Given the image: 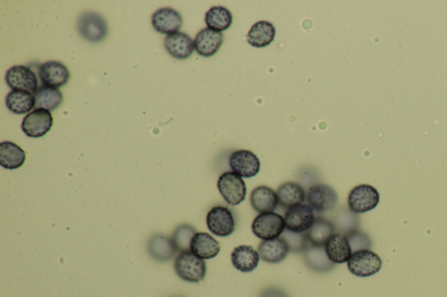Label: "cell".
<instances>
[{
    "label": "cell",
    "instance_id": "44dd1931",
    "mask_svg": "<svg viewBox=\"0 0 447 297\" xmlns=\"http://www.w3.org/2000/svg\"><path fill=\"white\" fill-rule=\"evenodd\" d=\"M289 251V246L280 237L263 241L258 249L260 258L268 264H278L282 262Z\"/></svg>",
    "mask_w": 447,
    "mask_h": 297
},
{
    "label": "cell",
    "instance_id": "8fae6325",
    "mask_svg": "<svg viewBox=\"0 0 447 297\" xmlns=\"http://www.w3.org/2000/svg\"><path fill=\"white\" fill-rule=\"evenodd\" d=\"M7 85L13 91H24L35 94L38 87L36 74L31 68L25 66H14L7 71L6 74Z\"/></svg>",
    "mask_w": 447,
    "mask_h": 297
},
{
    "label": "cell",
    "instance_id": "d4e9b609",
    "mask_svg": "<svg viewBox=\"0 0 447 297\" xmlns=\"http://www.w3.org/2000/svg\"><path fill=\"white\" fill-rule=\"evenodd\" d=\"M279 204L283 208H289L302 204L306 199L304 189L295 182H286L279 186L277 190Z\"/></svg>",
    "mask_w": 447,
    "mask_h": 297
},
{
    "label": "cell",
    "instance_id": "7c38bea8",
    "mask_svg": "<svg viewBox=\"0 0 447 297\" xmlns=\"http://www.w3.org/2000/svg\"><path fill=\"white\" fill-rule=\"evenodd\" d=\"M229 165L233 172L242 178L255 177L260 169L259 158L249 150L234 151L230 155Z\"/></svg>",
    "mask_w": 447,
    "mask_h": 297
},
{
    "label": "cell",
    "instance_id": "1f68e13d",
    "mask_svg": "<svg viewBox=\"0 0 447 297\" xmlns=\"http://www.w3.org/2000/svg\"><path fill=\"white\" fill-rule=\"evenodd\" d=\"M280 238L285 241L291 252L294 253H304L310 245L306 232L297 233V232L285 230L280 235Z\"/></svg>",
    "mask_w": 447,
    "mask_h": 297
},
{
    "label": "cell",
    "instance_id": "4dcf8cb0",
    "mask_svg": "<svg viewBox=\"0 0 447 297\" xmlns=\"http://www.w3.org/2000/svg\"><path fill=\"white\" fill-rule=\"evenodd\" d=\"M354 214L355 213H350L348 211H338L333 214L331 222L334 225L336 231H338L340 234L346 235L355 230L358 217Z\"/></svg>",
    "mask_w": 447,
    "mask_h": 297
},
{
    "label": "cell",
    "instance_id": "7402d4cb",
    "mask_svg": "<svg viewBox=\"0 0 447 297\" xmlns=\"http://www.w3.org/2000/svg\"><path fill=\"white\" fill-rule=\"evenodd\" d=\"M276 30L274 25L268 21L255 23L248 33V42L256 48L266 47L274 41Z\"/></svg>",
    "mask_w": 447,
    "mask_h": 297
},
{
    "label": "cell",
    "instance_id": "52a82bcc",
    "mask_svg": "<svg viewBox=\"0 0 447 297\" xmlns=\"http://www.w3.org/2000/svg\"><path fill=\"white\" fill-rule=\"evenodd\" d=\"M206 224L208 230L219 237L232 235L236 227L232 211L223 206H216L208 212Z\"/></svg>",
    "mask_w": 447,
    "mask_h": 297
},
{
    "label": "cell",
    "instance_id": "4316f807",
    "mask_svg": "<svg viewBox=\"0 0 447 297\" xmlns=\"http://www.w3.org/2000/svg\"><path fill=\"white\" fill-rule=\"evenodd\" d=\"M304 258L306 264L314 271L326 272L335 267V264L329 260L324 246L309 245L305 250Z\"/></svg>",
    "mask_w": 447,
    "mask_h": 297
},
{
    "label": "cell",
    "instance_id": "9c48e42d",
    "mask_svg": "<svg viewBox=\"0 0 447 297\" xmlns=\"http://www.w3.org/2000/svg\"><path fill=\"white\" fill-rule=\"evenodd\" d=\"M316 220L313 208L308 204H299L287 208L284 220L286 230L305 233Z\"/></svg>",
    "mask_w": 447,
    "mask_h": 297
},
{
    "label": "cell",
    "instance_id": "836d02e7",
    "mask_svg": "<svg viewBox=\"0 0 447 297\" xmlns=\"http://www.w3.org/2000/svg\"><path fill=\"white\" fill-rule=\"evenodd\" d=\"M344 235L346 236L348 242H350L352 253L355 252V251L368 250L370 247V238L362 232L354 230Z\"/></svg>",
    "mask_w": 447,
    "mask_h": 297
},
{
    "label": "cell",
    "instance_id": "cb8c5ba5",
    "mask_svg": "<svg viewBox=\"0 0 447 297\" xmlns=\"http://www.w3.org/2000/svg\"><path fill=\"white\" fill-rule=\"evenodd\" d=\"M336 230L331 220L317 217L311 228L306 232L310 245L325 246Z\"/></svg>",
    "mask_w": 447,
    "mask_h": 297
},
{
    "label": "cell",
    "instance_id": "277c9868",
    "mask_svg": "<svg viewBox=\"0 0 447 297\" xmlns=\"http://www.w3.org/2000/svg\"><path fill=\"white\" fill-rule=\"evenodd\" d=\"M382 268V260L377 254L369 250L355 251L348 261V269L359 277L375 275Z\"/></svg>",
    "mask_w": 447,
    "mask_h": 297
},
{
    "label": "cell",
    "instance_id": "83f0119b",
    "mask_svg": "<svg viewBox=\"0 0 447 297\" xmlns=\"http://www.w3.org/2000/svg\"><path fill=\"white\" fill-rule=\"evenodd\" d=\"M6 105L15 114L28 113L35 106V97L24 91H11L6 96Z\"/></svg>",
    "mask_w": 447,
    "mask_h": 297
},
{
    "label": "cell",
    "instance_id": "8992f818",
    "mask_svg": "<svg viewBox=\"0 0 447 297\" xmlns=\"http://www.w3.org/2000/svg\"><path fill=\"white\" fill-rule=\"evenodd\" d=\"M218 189L227 203L236 206L245 200L246 186L240 175L233 172H226L219 176Z\"/></svg>",
    "mask_w": 447,
    "mask_h": 297
},
{
    "label": "cell",
    "instance_id": "f1b7e54d",
    "mask_svg": "<svg viewBox=\"0 0 447 297\" xmlns=\"http://www.w3.org/2000/svg\"><path fill=\"white\" fill-rule=\"evenodd\" d=\"M35 108L54 111L63 102V95L58 89L49 86H40L34 94Z\"/></svg>",
    "mask_w": 447,
    "mask_h": 297
},
{
    "label": "cell",
    "instance_id": "4fadbf2b",
    "mask_svg": "<svg viewBox=\"0 0 447 297\" xmlns=\"http://www.w3.org/2000/svg\"><path fill=\"white\" fill-rule=\"evenodd\" d=\"M39 76L45 86L59 89L70 81V72L63 63L51 60L40 65Z\"/></svg>",
    "mask_w": 447,
    "mask_h": 297
},
{
    "label": "cell",
    "instance_id": "30bf717a",
    "mask_svg": "<svg viewBox=\"0 0 447 297\" xmlns=\"http://www.w3.org/2000/svg\"><path fill=\"white\" fill-rule=\"evenodd\" d=\"M53 116L50 111L35 109L28 114L22 121V130L31 138H40L51 130Z\"/></svg>",
    "mask_w": 447,
    "mask_h": 297
},
{
    "label": "cell",
    "instance_id": "5bb4252c",
    "mask_svg": "<svg viewBox=\"0 0 447 297\" xmlns=\"http://www.w3.org/2000/svg\"><path fill=\"white\" fill-rule=\"evenodd\" d=\"M151 23L158 33L170 35L180 31L183 26V18L179 11L165 7L155 11Z\"/></svg>",
    "mask_w": 447,
    "mask_h": 297
},
{
    "label": "cell",
    "instance_id": "3957f363",
    "mask_svg": "<svg viewBox=\"0 0 447 297\" xmlns=\"http://www.w3.org/2000/svg\"><path fill=\"white\" fill-rule=\"evenodd\" d=\"M77 28L83 39L92 43L104 40L108 34L107 22L94 11H87L79 17Z\"/></svg>",
    "mask_w": 447,
    "mask_h": 297
},
{
    "label": "cell",
    "instance_id": "ba28073f",
    "mask_svg": "<svg viewBox=\"0 0 447 297\" xmlns=\"http://www.w3.org/2000/svg\"><path fill=\"white\" fill-rule=\"evenodd\" d=\"M308 205L317 213L331 211L338 203V196L332 186L325 184L314 185L307 195Z\"/></svg>",
    "mask_w": 447,
    "mask_h": 297
},
{
    "label": "cell",
    "instance_id": "9a60e30c",
    "mask_svg": "<svg viewBox=\"0 0 447 297\" xmlns=\"http://www.w3.org/2000/svg\"><path fill=\"white\" fill-rule=\"evenodd\" d=\"M164 44L169 55L177 60L188 59L195 49L194 41L192 38L181 32L166 36Z\"/></svg>",
    "mask_w": 447,
    "mask_h": 297
},
{
    "label": "cell",
    "instance_id": "e0dca14e",
    "mask_svg": "<svg viewBox=\"0 0 447 297\" xmlns=\"http://www.w3.org/2000/svg\"><path fill=\"white\" fill-rule=\"evenodd\" d=\"M221 246L217 240L204 232L196 233L192 240L191 251L203 260L214 258L221 252Z\"/></svg>",
    "mask_w": 447,
    "mask_h": 297
},
{
    "label": "cell",
    "instance_id": "ac0fdd59",
    "mask_svg": "<svg viewBox=\"0 0 447 297\" xmlns=\"http://www.w3.org/2000/svg\"><path fill=\"white\" fill-rule=\"evenodd\" d=\"M326 253L329 260L335 264L348 262L352 254V250L346 235L335 233L325 245Z\"/></svg>",
    "mask_w": 447,
    "mask_h": 297
},
{
    "label": "cell",
    "instance_id": "6da1fadb",
    "mask_svg": "<svg viewBox=\"0 0 447 297\" xmlns=\"http://www.w3.org/2000/svg\"><path fill=\"white\" fill-rule=\"evenodd\" d=\"M174 266L177 275L189 283H199L206 275V262L192 251L181 252L177 257Z\"/></svg>",
    "mask_w": 447,
    "mask_h": 297
},
{
    "label": "cell",
    "instance_id": "f546056e",
    "mask_svg": "<svg viewBox=\"0 0 447 297\" xmlns=\"http://www.w3.org/2000/svg\"><path fill=\"white\" fill-rule=\"evenodd\" d=\"M206 24L208 28L222 33L233 24V14L225 6L211 7L206 14Z\"/></svg>",
    "mask_w": 447,
    "mask_h": 297
},
{
    "label": "cell",
    "instance_id": "d6986e66",
    "mask_svg": "<svg viewBox=\"0 0 447 297\" xmlns=\"http://www.w3.org/2000/svg\"><path fill=\"white\" fill-rule=\"evenodd\" d=\"M250 201L253 209L260 214L274 212L279 205L277 193L267 186H257L253 189Z\"/></svg>",
    "mask_w": 447,
    "mask_h": 297
},
{
    "label": "cell",
    "instance_id": "603a6c76",
    "mask_svg": "<svg viewBox=\"0 0 447 297\" xmlns=\"http://www.w3.org/2000/svg\"><path fill=\"white\" fill-rule=\"evenodd\" d=\"M26 153L20 146L11 142L0 144V165L6 169H17L24 164Z\"/></svg>",
    "mask_w": 447,
    "mask_h": 297
},
{
    "label": "cell",
    "instance_id": "d6a6232c",
    "mask_svg": "<svg viewBox=\"0 0 447 297\" xmlns=\"http://www.w3.org/2000/svg\"><path fill=\"white\" fill-rule=\"evenodd\" d=\"M197 232L194 228L190 225H181L174 232L172 241L177 247V250L180 252L184 251H191V242L193 236Z\"/></svg>",
    "mask_w": 447,
    "mask_h": 297
},
{
    "label": "cell",
    "instance_id": "ffe728a7",
    "mask_svg": "<svg viewBox=\"0 0 447 297\" xmlns=\"http://www.w3.org/2000/svg\"><path fill=\"white\" fill-rule=\"evenodd\" d=\"M260 254L252 246L241 245L235 247L232 253V262L238 271H253L259 264Z\"/></svg>",
    "mask_w": 447,
    "mask_h": 297
},
{
    "label": "cell",
    "instance_id": "5b68a950",
    "mask_svg": "<svg viewBox=\"0 0 447 297\" xmlns=\"http://www.w3.org/2000/svg\"><path fill=\"white\" fill-rule=\"evenodd\" d=\"M380 196L374 186L362 184L355 186L348 198V208L355 214L372 211L380 203Z\"/></svg>",
    "mask_w": 447,
    "mask_h": 297
},
{
    "label": "cell",
    "instance_id": "484cf974",
    "mask_svg": "<svg viewBox=\"0 0 447 297\" xmlns=\"http://www.w3.org/2000/svg\"><path fill=\"white\" fill-rule=\"evenodd\" d=\"M148 250L153 258L160 262L169 261L177 251L172 239L160 235L150 239Z\"/></svg>",
    "mask_w": 447,
    "mask_h": 297
},
{
    "label": "cell",
    "instance_id": "2e32d148",
    "mask_svg": "<svg viewBox=\"0 0 447 297\" xmlns=\"http://www.w3.org/2000/svg\"><path fill=\"white\" fill-rule=\"evenodd\" d=\"M224 41L222 33L214 31L210 28L202 30L195 38V50L203 57H211L216 55L221 47Z\"/></svg>",
    "mask_w": 447,
    "mask_h": 297
},
{
    "label": "cell",
    "instance_id": "7a4b0ae2",
    "mask_svg": "<svg viewBox=\"0 0 447 297\" xmlns=\"http://www.w3.org/2000/svg\"><path fill=\"white\" fill-rule=\"evenodd\" d=\"M285 230L284 217L275 212L260 214L252 224L253 234L263 241L280 237Z\"/></svg>",
    "mask_w": 447,
    "mask_h": 297
}]
</instances>
